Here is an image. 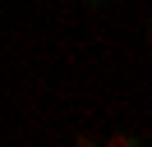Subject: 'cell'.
Returning <instances> with one entry per match:
<instances>
[{
    "label": "cell",
    "mask_w": 152,
    "mask_h": 147,
    "mask_svg": "<svg viewBox=\"0 0 152 147\" xmlns=\"http://www.w3.org/2000/svg\"><path fill=\"white\" fill-rule=\"evenodd\" d=\"M102 147H143V138L138 133H115V138H106Z\"/></svg>",
    "instance_id": "obj_1"
},
{
    "label": "cell",
    "mask_w": 152,
    "mask_h": 147,
    "mask_svg": "<svg viewBox=\"0 0 152 147\" xmlns=\"http://www.w3.org/2000/svg\"><path fill=\"white\" fill-rule=\"evenodd\" d=\"M74 147H102V143H97L92 133H78V138H74Z\"/></svg>",
    "instance_id": "obj_2"
},
{
    "label": "cell",
    "mask_w": 152,
    "mask_h": 147,
    "mask_svg": "<svg viewBox=\"0 0 152 147\" xmlns=\"http://www.w3.org/2000/svg\"><path fill=\"white\" fill-rule=\"evenodd\" d=\"M83 5H111V0H83Z\"/></svg>",
    "instance_id": "obj_3"
}]
</instances>
